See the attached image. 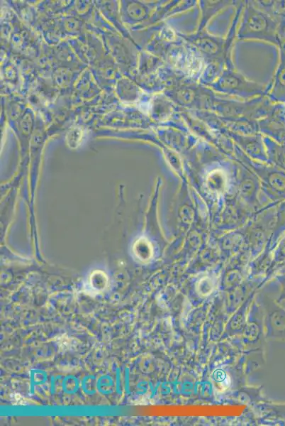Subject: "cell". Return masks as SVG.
Wrapping results in <instances>:
<instances>
[{
	"instance_id": "277c9868",
	"label": "cell",
	"mask_w": 285,
	"mask_h": 426,
	"mask_svg": "<svg viewBox=\"0 0 285 426\" xmlns=\"http://www.w3.org/2000/svg\"><path fill=\"white\" fill-rule=\"evenodd\" d=\"M164 92L179 109L190 111H209L212 108L216 92L209 87L190 80H177Z\"/></svg>"
},
{
	"instance_id": "3957f363",
	"label": "cell",
	"mask_w": 285,
	"mask_h": 426,
	"mask_svg": "<svg viewBox=\"0 0 285 426\" xmlns=\"http://www.w3.org/2000/svg\"><path fill=\"white\" fill-rule=\"evenodd\" d=\"M207 87L216 93L247 100L264 96L268 90L266 85L250 81L239 72L233 65L231 53L220 75Z\"/></svg>"
},
{
	"instance_id": "5b68a950",
	"label": "cell",
	"mask_w": 285,
	"mask_h": 426,
	"mask_svg": "<svg viewBox=\"0 0 285 426\" xmlns=\"http://www.w3.org/2000/svg\"><path fill=\"white\" fill-rule=\"evenodd\" d=\"M268 337L285 340V309L272 300L264 304Z\"/></svg>"
},
{
	"instance_id": "7a4b0ae2",
	"label": "cell",
	"mask_w": 285,
	"mask_h": 426,
	"mask_svg": "<svg viewBox=\"0 0 285 426\" xmlns=\"http://www.w3.org/2000/svg\"><path fill=\"white\" fill-rule=\"evenodd\" d=\"M278 23L270 14L256 6L245 3L238 23L235 40H257L281 46Z\"/></svg>"
},
{
	"instance_id": "8992f818",
	"label": "cell",
	"mask_w": 285,
	"mask_h": 426,
	"mask_svg": "<svg viewBox=\"0 0 285 426\" xmlns=\"http://www.w3.org/2000/svg\"><path fill=\"white\" fill-rule=\"evenodd\" d=\"M267 97L273 104H285V48L280 46V60Z\"/></svg>"
},
{
	"instance_id": "52a82bcc",
	"label": "cell",
	"mask_w": 285,
	"mask_h": 426,
	"mask_svg": "<svg viewBox=\"0 0 285 426\" xmlns=\"http://www.w3.org/2000/svg\"><path fill=\"white\" fill-rule=\"evenodd\" d=\"M233 1H199L201 17L196 31L205 30L211 18L233 4Z\"/></svg>"
},
{
	"instance_id": "6da1fadb",
	"label": "cell",
	"mask_w": 285,
	"mask_h": 426,
	"mask_svg": "<svg viewBox=\"0 0 285 426\" xmlns=\"http://www.w3.org/2000/svg\"><path fill=\"white\" fill-rule=\"evenodd\" d=\"M244 4L245 3H240L237 7L235 16L225 38L211 35L206 30L191 34L176 32L177 35L195 50L206 65L214 62L225 66L226 59L231 53Z\"/></svg>"
},
{
	"instance_id": "ba28073f",
	"label": "cell",
	"mask_w": 285,
	"mask_h": 426,
	"mask_svg": "<svg viewBox=\"0 0 285 426\" xmlns=\"http://www.w3.org/2000/svg\"><path fill=\"white\" fill-rule=\"evenodd\" d=\"M272 160L285 170V144L279 143L267 137L264 138Z\"/></svg>"
},
{
	"instance_id": "9c48e42d",
	"label": "cell",
	"mask_w": 285,
	"mask_h": 426,
	"mask_svg": "<svg viewBox=\"0 0 285 426\" xmlns=\"http://www.w3.org/2000/svg\"><path fill=\"white\" fill-rule=\"evenodd\" d=\"M279 280L281 285V291L280 296L277 300V302L285 300V274L281 275L279 278Z\"/></svg>"
}]
</instances>
